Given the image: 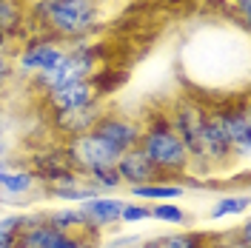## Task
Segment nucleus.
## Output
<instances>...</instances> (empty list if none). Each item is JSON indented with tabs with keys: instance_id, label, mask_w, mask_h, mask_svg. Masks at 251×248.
I'll return each mask as SVG.
<instances>
[{
	"instance_id": "nucleus-1",
	"label": "nucleus",
	"mask_w": 251,
	"mask_h": 248,
	"mask_svg": "<svg viewBox=\"0 0 251 248\" xmlns=\"http://www.w3.org/2000/svg\"><path fill=\"white\" fill-rule=\"evenodd\" d=\"M103 9L89 0H34L29 3V20L34 31L57 37L60 43L75 37H94L103 26Z\"/></svg>"
},
{
	"instance_id": "nucleus-2",
	"label": "nucleus",
	"mask_w": 251,
	"mask_h": 248,
	"mask_svg": "<svg viewBox=\"0 0 251 248\" xmlns=\"http://www.w3.org/2000/svg\"><path fill=\"white\" fill-rule=\"evenodd\" d=\"M140 131V149L143 154L149 157V163L154 166V171L166 180H177L191 171V157H188L186 146L180 143V137L172 131V125L166 120V111H151L143 120Z\"/></svg>"
},
{
	"instance_id": "nucleus-3",
	"label": "nucleus",
	"mask_w": 251,
	"mask_h": 248,
	"mask_svg": "<svg viewBox=\"0 0 251 248\" xmlns=\"http://www.w3.org/2000/svg\"><path fill=\"white\" fill-rule=\"evenodd\" d=\"M211 117L217 120V125L223 128V134L231 146V154L237 163H246L251 151V111L246 94H231L226 103H214L208 106Z\"/></svg>"
},
{
	"instance_id": "nucleus-4",
	"label": "nucleus",
	"mask_w": 251,
	"mask_h": 248,
	"mask_svg": "<svg viewBox=\"0 0 251 248\" xmlns=\"http://www.w3.org/2000/svg\"><path fill=\"white\" fill-rule=\"evenodd\" d=\"M163 111H166V120L172 125V131L186 146L188 157H191V171H194L197 163H200V125L205 120L208 106H205L203 100L191 97V94H180Z\"/></svg>"
},
{
	"instance_id": "nucleus-5",
	"label": "nucleus",
	"mask_w": 251,
	"mask_h": 248,
	"mask_svg": "<svg viewBox=\"0 0 251 248\" xmlns=\"http://www.w3.org/2000/svg\"><path fill=\"white\" fill-rule=\"evenodd\" d=\"M63 54H66V46H63L57 37H49V34L34 31L23 43H17L15 51H12L15 77L31 80L34 74H40V72H46L51 66H57L63 60Z\"/></svg>"
},
{
	"instance_id": "nucleus-6",
	"label": "nucleus",
	"mask_w": 251,
	"mask_h": 248,
	"mask_svg": "<svg viewBox=\"0 0 251 248\" xmlns=\"http://www.w3.org/2000/svg\"><path fill=\"white\" fill-rule=\"evenodd\" d=\"M60 146H63V154H66L69 169L77 171L80 177H89V174H94V171H100V169H111L120 160V154L111 149L109 143H103L92 131L80 134L75 140H66Z\"/></svg>"
},
{
	"instance_id": "nucleus-7",
	"label": "nucleus",
	"mask_w": 251,
	"mask_h": 248,
	"mask_svg": "<svg viewBox=\"0 0 251 248\" xmlns=\"http://www.w3.org/2000/svg\"><path fill=\"white\" fill-rule=\"evenodd\" d=\"M140 131H143L140 120H134L131 114H126V111H114V109L103 111L100 120H97L94 128H92V134H97L103 143H109L117 154H126V151L137 149V143H140Z\"/></svg>"
},
{
	"instance_id": "nucleus-8",
	"label": "nucleus",
	"mask_w": 251,
	"mask_h": 248,
	"mask_svg": "<svg viewBox=\"0 0 251 248\" xmlns=\"http://www.w3.org/2000/svg\"><path fill=\"white\" fill-rule=\"evenodd\" d=\"M43 200L40 180L26 163H15L12 169L0 177V205H15V208H29L31 202Z\"/></svg>"
},
{
	"instance_id": "nucleus-9",
	"label": "nucleus",
	"mask_w": 251,
	"mask_h": 248,
	"mask_svg": "<svg viewBox=\"0 0 251 248\" xmlns=\"http://www.w3.org/2000/svg\"><path fill=\"white\" fill-rule=\"evenodd\" d=\"M109 109L106 100H92L86 106H77V109H69V111H54L49 114V128L57 134L60 143L66 140H75L80 134H89L94 128V123L100 120V114Z\"/></svg>"
},
{
	"instance_id": "nucleus-10",
	"label": "nucleus",
	"mask_w": 251,
	"mask_h": 248,
	"mask_svg": "<svg viewBox=\"0 0 251 248\" xmlns=\"http://www.w3.org/2000/svg\"><path fill=\"white\" fill-rule=\"evenodd\" d=\"M126 200L120 194H97L92 200L80 202V214L86 220V231L89 234H100L103 231H120V211H123Z\"/></svg>"
},
{
	"instance_id": "nucleus-11",
	"label": "nucleus",
	"mask_w": 251,
	"mask_h": 248,
	"mask_svg": "<svg viewBox=\"0 0 251 248\" xmlns=\"http://www.w3.org/2000/svg\"><path fill=\"white\" fill-rule=\"evenodd\" d=\"M92 100H100V97L94 94L92 80H72V83H60V86H54L51 92H46L43 97H40V103H43V109H46L49 114L77 109V106H86V103H92Z\"/></svg>"
},
{
	"instance_id": "nucleus-12",
	"label": "nucleus",
	"mask_w": 251,
	"mask_h": 248,
	"mask_svg": "<svg viewBox=\"0 0 251 248\" xmlns=\"http://www.w3.org/2000/svg\"><path fill=\"white\" fill-rule=\"evenodd\" d=\"M114 169H117L120 180H123V188L149 186V183H157V180H160V174L154 171V166L149 163V157L143 154L140 149H131V151L120 154V160H117Z\"/></svg>"
},
{
	"instance_id": "nucleus-13",
	"label": "nucleus",
	"mask_w": 251,
	"mask_h": 248,
	"mask_svg": "<svg viewBox=\"0 0 251 248\" xmlns=\"http://www.w3.org/2000/svg\"><path fill=\"white\" fill-rule=\"evenodd\" d=\"M29 169L37 174V180H40V186L49 183V180H54L57 174L69 169V163H66V154H63V146H46V149H40V151H34L29 157Z\"/></svg>"
},
{
	"instance_id": "nucleus-14",
	"label": "nucleus",
	"mask_w": 251,
	"mask_h": 248,
	"mask_svg": "<svg viewBox=\"0 0 251 248\" xmlns=\"http://www.w3.org/2000/svg\"><path fill=\"white\" fill-rule=\"evenodd\" d=\"M40 211H43V223L51 225L54 231L63 234L86 231V220H83L77 205H51V208H40Z\"/></svg>"
},
{
	"instance_id": "nucleus-15",
	"label": "nucleus",
	"mask_w": 251,
	"mask_h": 248,
	"mask_svg": "<svg viewBox=\"0 0 251 248\" xmlns=\"http://www.w3.org/2000/svg\"><path fill=\"white\" fill-rule=\"evenodd\" d=\"M26 17H29L26 0H0V31H6L15 43L23 37Z\"/></svg>"
},
{
	"instance_id": "nucleus-16",
	"label": "nucleus",
	"mask_w": 251,
	"mask_h": 248,
	"mask_svg": "<svg viewBox=\"0 0 251 248\" xmlns=\"http://www.w3.org/2000/svg\"><path fill=\"white\" fill-rule=\"evenodd\" d=\"M149 243L151 248H211V237L197 228H186V231H169L151 237Z\"/></svg>"
},
{
	"instance_id": "nucleus-17",
	"label": "nucleus",
	"mask_w": 251,
	"mask_h": 248,
	"mask_svg": "<svg viewBox=\"0 0 251 248\" xmlns=\"http://www.w3.org/2000/svg\"><path fill=\"white\" fill-rule=\"evenodd\" d=\"M126 191H128V197H134V200H140V202H172V200L186 197V188L183 186H177V183H163V180L149 183V186L126 188Z\"/></svg>"
},
{
	"instance_id": "nucleus-18",
	"label": "nucleus",
	"mask_w": 251,
	"mask_h": 248,
	"mask_svg": "<svg viewBox=\"0 0 251 248\" xmlns=\"http://www.w3.org/2000/svg\"><path fill=\"white\" fill-rule=\"evenodd\" d=\"M249 211V194H223L217 200L211 202L208 208V220L211 223H220V220H231V217H240Z\"/></svg>"
},
{
	"instance_id": "nucleus-19",
	"label": "nucleus",
	"mask_w": 251,
	"mask_h": 248,
	"mask_svg": "<svg viewBox=\"0 0 251 248\" xmlns=\"http://www.w3.org/2000/svg\"><path fill=\"white\" fill-rule=\"evenodd\" d=\"M128 80V72H117V66H109L103 63L97 72L92 74V86H94V94L100 100H109V94H114L120 86Z\"/></svg>"
},
{
	"instance_id": "nucleus-20",
	"label": "nucleus",
	"mask_w": 251,
	"mask_h": 248,
	"mask_svg": "<svg viewBox=\"0 0 251 248\" xmlns=\"http://www.w3.org/2000/svg\"><path fill=\"white\" fill-rule=\"evenodd\" d=\"M149 214L160 225H183V223H188V211L177 202H151Z\"/></svg>"
},
{
	"instance_id": "nucleus-21",
	"label": "nucleus",
	"mask_w": 251,
	"mask_h": 248,
	"mask_svg": "<svg viewBox=\"0 0 251 248\" xmlns=\"http://www.w3.org/2000/svg\"><path fill=\"white\" fill-rule=\"evenodd\" d=\"M89 186L97 191V194H117L120 188H123V180H120V174H117V169L111 166V169H100L94 171V174H89V177H83Z\"/></svg>"
},
{
	"instance_id": "nucleus-22",
	"label": "nucleus",
	"mask_w": 251,
	"mask_h": 248,
	"mask_svg": "<svg viewBox=\"0 0 251 248\" xmlns=\"http://www.w3.org/2000/svg\"><path fill=\"white\" fill-rule=\"evenodd\" d=\"M146 220H151L149 214V202H137V200H126L123 211H120V225H140Z\"/></svg>"
},
{
	"instance_id": "nucleus-23",
	"label": "nucleus",
	"mask_w": 251,
	"mask_h": 248,
	"mask_svg": "<svg viewBox=\"0 0 251 248\" xmlns=\"http://www.w3.org/2000/svg\"><path fill=\"white\" fill-rule=\"evenodd\" d=\"M15 66H12V57H3L0 54V92L3 89H9L12 83H15Z\"/></svg>"
},
{
	"instance_id": "nucleus-24",
	"label": "nucleus",
	"mask_w": 251,
	"mask_h": 248,
	"mask_svg": "<svg viewBox=\"0 0 251 248\" xmlns=\"http://www.w3.org/2000/svg\"><path fill=\"white\" fill-rule=\"evenodd\" d=\"M134 243H140V237L128 234V237H111L106 243H100V248H128V246H134Z\"/></svg>"
},
{
	"instance_id": "nucleus-25",
	"label": "nucleus",
	"mask_w": 251,
	"mask_h": 248,
	"mask_svg": "<svg viewBox=\"0 0 251 248\" xmlns=\"http://www.w3.org/2000/svg\"><path fill=\"white\" fill-rule=\"evenodd\" d=\"M15 46H17L15 40H12V37H9L6 31H0V54H3V57H12Z\"/></svg>"
},
{
	"instance_id": "nucleus-26",
	"label": "nucleus",
	"mask_w": 251,
	"mask_h": 248,
	"mask_svg": "<svg viewBox=\"0 0 251 248\" xmlns=\"http://www.w3.org/2000/svg\"><path fill=\"white\" fill-rule=\"evenodd\" d=\"M237 12H240V23H243V29L249 26V0H234Z\"/></svg>"
},
{
	"instance_id": "nucleus-27",
	"label": "nucleus",
	"mask_w": 251,
	"mask_h": 248,
	"mask_svg": "<svg viewBox=\"0 0 251 248\" xmlns=\"http://www.w3.org/2000/svg\"><path fill=\"white\" fill-rule=\"evenodd\" d=\"M17 160L15 157H0V177H3V174H6V171L12 169V166H15Z\"/></svg>"
},
{
	"instance_id": "nucleus-28",
	"label": "nucleus",
	"mask_w": 251,
	"mask_h": 248,
	"mask_svg": "<svg viewBox=\"0 0 251 248\" xmlns=\"http://www.w3.org/2000/svg\"><path fill=\"white\" fill-rule=\"evenodd\" d=\"M128 248H151V243L149 240H140V243H134V246H128Z\"/></svg>"
},
{
	"instance_id": "nucleus-29",
	"label": "nucleus",
	"mask_w": 251,
	"mask_h": 248,
	"mask_svg": "<svg viewBox=\"0 0 251 248\" xmlns=\"http://www.w3.org/2000/svg\"><path fill=\"white\" fill-rule=\"evenodd\" d=\"M89 3H94V6H100V9H103V6H106L109 0H89Z\"/></svg>"
}]
</instances>
